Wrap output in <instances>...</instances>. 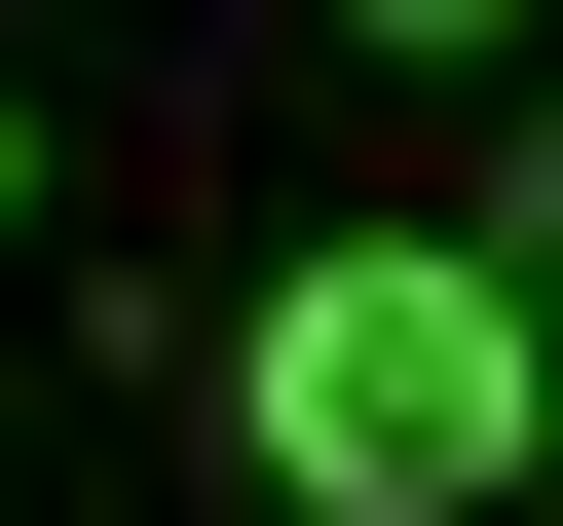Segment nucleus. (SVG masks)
<instances>
[{"label": "nucleus", "mask_w": 563, "mask_h": 526, "mask_svg": "<svg viewBox=\"0 0 563 526\" xmlns=\"http://www.w3.org/2000/svg\"><path fill=\"white\" fill-rule=\"evenodd\" d=\"M526 414H563V339L488 302L451 226H301V263L225 302V451H263V526H488Z\"/></svg>", "instance_id": "nucleus-1"}, {"label": "nucleus", "mask_w": 563, "mask_h": 526, "mask_svg": "<svg viewBox=\"0 0 563 526\" xmlns=\"http://www.w3.org/2000/svg\"><path fill=\"white\" fill-rule=\"evenodd\" d=\"M451 263H488V302H526V339H563V76L488 113V188H451Z\"/></svg>", "instance_id": "nucleus-2"}, {"label": "nucleus", "mask_w": 563, "mask_h": 526, "mask_svg": "<svg viewBox=\"0 0 563 526\" xmlns=\"http://www.w3.org/2000/svg\"><path fill=\"white\" fill-rule=\"evenodd\" d=\"M339 39H413V76H488V39H526V0H339Z\"/></svg>", "instance_id": "nucleus-3"}, {"label": "nucleus", "mask_w": 563, "mask_h": 526, "mask_svg": "<svg viewBox=\"0 0 563 526\" xmlns=\"http://www.w3.org/2000/svg\"><path fill=\"white\" fill-rule=\"evenodd\" d=\"M0 263H38V76H0Z\"/></svg>", "instance_id": "nucleus-4"}, {"label": "nucleus", "mask_w": 563, "mask_h": 526, "mask_svg": "<svg viewBox=\"0 0 563 526\" xmlns=\"http://www.w3.org/2000/svg\"><path fill=\"white\" fill-rule=\"evenodd\" d=\"M526 489H563V414H526Z\"/></svg>", "instance_id": "nucleus-5"}]
</instances>
